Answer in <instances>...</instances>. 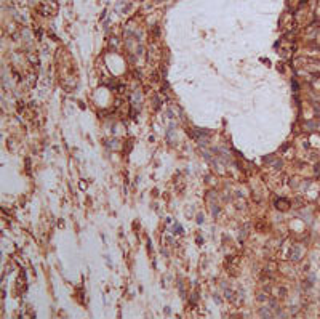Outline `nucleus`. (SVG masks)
Segmentation results:
<instances>
[{"label":"nucleus","mask_w":320,"mask_h":319,"mask_svg":"<svg viewBox=\"0 0 320 319\" xmlns=\"http://www.w3.org/2000/svg\"><path fill=\"white\" fill-rule=\"evenodd\" d=\"M154 2H157V3H159V2H163V0H154Z\"/></svg>","instance_id":"5"},{"label":"nucleus","mask_w":320,"mask_h":319,"mask_svg":"<svg viewBox=\"0 0 320 319\" xmlns=\"http://www.w3.org/2000/svg\"><path fill=\"white\" fill-rule=\"evenodd\" d=\"M301 5V0H287V7L290 10H296Z\"/></svg>","instance_id":"3"},{"label":"nucleus","mask_w":320,"mask_h":319,"mask_svg":"<svg viewBox=\"0 0 320 319\" xmlns=\"http://www.w3.org/2000/svg\"><path fill=\"white\" fill-rule=\"evenodd\" d=\"M197 221H199V223H202V221H203V217H202V215H199V217H197Z\"/></svg>","instance_id":"4"},{"label":"nucleus","mask_w":320,"mask_h":319,"mask_svg":"<svg viewBox=\"0 0 320 319\" xmlns=\"http://www.w3.org/2000/svg\"><path fill=\"white\" fill-rule=\"evenodd\" d=\"M301 247L299 245H296V247H293V250H291V254H290V257H291V260H299L301 258Z\"/></svg>","instance_id":"2"},{"label":"nucleus","mask_w":320,"mask_h":319,"mask_svg":"<svg viewBox=\"0 0 320 319\" xmlns=\"http://www.w3.org/2000/svg\"><path fill=\"white\" fill-rule=\"evenodd\" d=\"M275 205H277V209L285 210V209H288V207H290V201H288V199H277Z\"/></svg>","instance_id":"1"}]
</instances>
